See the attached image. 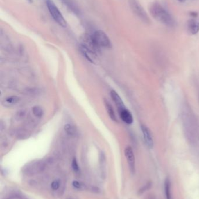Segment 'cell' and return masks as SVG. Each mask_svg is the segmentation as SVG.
Segmentation results:
<instances>
[{"label":"cell","instance_id":"obj_13","mask_svg":"<svg viewBox=\"0 0 199 199\" xmlns=\"http://www.w3.org/2000/svg\"><path fill=\"white\" fill-rule=\"evenodd\" d=\"M164 189H165V194L166 199H172L171 183L168 178H167L165 180Z\"/></svg>","mask_w":199,"mask_h":199},{"label":"cell","instance_id":"obj_3","mask_svg":"<svg viewBox=\"0 0 199 199\" xmlns=\"http://www.w3.org/2000/svg\"><path fill=\"white\" fill-rule=\"evenodd\" d=\"M92 38L99 48L112 47L111 41L106 34L102 30L95 31L92 35Z\"/></svg>","mask_w":199,"mask_h":199},{"label":"cell","instance_id":"obj_8","mask_svg":"<svg viewBox=\"0 0 199 199\" xmlns=\"http://www.w3.org/2000/svg\"><path fill=\"white\" fill-rule=\"evenodd\" d=\"M194 18L187 21V29L191 34H196L199 32V19Z\"/></svg>","mask_w":199,"mask_h":199},{"label":"cell","instance_id":"obj_4","mask_svg":"<svg viewBox=\"0 0 199 199\" xmlns=\"http://www.w3.org/2000/svg\"><path fill=\"white\" fill-rule=\"evenodd\" d=\"M130 6L133 12L145 23H150V20L146 12L137 0H128Z\"/></svg>","mask_w":199,"mask_h":199},{"label":"cell","instance_id":"obj_16","mask_svg":"<svg viewBox=\"0 0 199 199\" xmlns=\"http://www.w3.org/2000/svg\"><path fill=\"white\" fill-rule=\"evenodd\" d=\"M32 112L33 115L38 118H41L44 114L43 109L39 106H35L34 107H33Z\"/></svg>","mask_w":199,"mask_h":199},{"label":"cell","instance_id":"obj_20","mask_svg":"<svg viewBox=\"0 0 199 199\" xmlns=\"http://www.w3.org/2000/svg\"><path fill=\"white\" fill-rule=\"evenodd\" d=\"M73 185L74 186V187H76L77 189H80L81 187V183L80 182H78V181H74L73 183Z\"/></svg>","mask_w":199,"mask_h":199},{"label":"cell","instance_id":"obj_19","mask_svg":"<svg viewBox=\"0 0 199 199\" xmlns=\"http://www.w3.org/2000/svg\"><path fill=\"white\" fill-rule=\"evenodd\" d=\"M51 186V188L53 189V190H56L60 187V182L58 180H54L52 182Z\"/></svg>","mask_w":199,"mask_h":199},{"label":"cell","instance_id":"obj_5","mask_svg":"<svg viewBox=\"0 0 199 199\" xmlns=\"http://www.w3.org/2000/svg\"><path fill=\"white\" fill-rule=\"evenodd\" d=\"M45 168L44 163L42 161H36L27 164L23 168L24 172L28 175H32L42 172Z\"/></svg>","mask_w":199,"mask_h":199},{"label":"cell","instance_id":"obj_11","mask_svg":"<svg viewBox=\"0 0 199 199\" xmlns=\"http://www.w3.org/2000/svg\"><path fill=\"white\" fill-rule=\"evenodd\" d=\"M80 50L84 56L91 63H94L96 57V54L85 47L82 44L80 46Z\"/></svg>","mask_w":199,"mask_h":199},{"label":"cell","instance_id":"obj_18","mask_svg":"<svg viewBox=\"0 0 199 199\" xmlns=\"http://www.w3.org/2000/svg\"><path fill=\"white\" fill-rule=\"evenodd\" d=\"M72 168L73 169V170L76 172H78L80 168H79V166L78 164L77 163V160L76 158H74L73 161H72Z\"/></svg>","mask_w":199,"mask_h":199},{"label":"cell","instance_id":"obj_1","mask_svg":"<svg viewBox=\"0 0 199 199\" xmlns=\"http://www.w3.org/2000/svg\"><path fill=\"white\" fill-rule=\"evenodd\" d=\"M149 11L153 17L160 23L169 27H173L175 25L173 18L159 4L151 3L149 6Z\"/></svg>","mask_w":199,"mask_h":199},{"label":"cell","instance_id":"obj_12","mask_svg":"<svg viewBox=\"0 0 199 199\" xmlns=\"http://www.w3.org/2000/svg\"><path fill=\"white\" fill-rule=\"evenodd\" d=\"M104 103H105V107L106 108V110H107V112L108 113L109 117L113 121L117 122V119L114 111L112 105L110 104V103L108 101L105 100H104Z\"/></svg>","mask_w":199,"mask_h":199},{"label":"cell","instance_id":"obj_17","mask_svg":"<svg viewBox=\"0 0 199 199\" xmlns=\"http://www.w3.org/2000/svg\"><path fill=\"white\" fill-rule=\"evenodd\" d=\"M151 186H152V183L151 182H148V183L145 184L142 187H141L140 189V190H139V194H141L144 193L147 190H149L151 187Z\"/></svg>","mask_w":199,"mask_h":199},{"label":"cell","instance_id":"obj_9","mask_svg":"<svg viewBox=\"0 0 199 199\" xmlns=\"http://www.w3.org/2000/svg\"><path fill=\"white\" fill-rule=\"evenodd\" d=\"M110 96H111V98H112L113 101L115 103L116 105L117 106L118 110H119V112L121 111L122 109L126 108L124 104L122 99L121 98L120 96L118 94V93L116 91H114L113 90H111Z\"/></svg>","mask_w":199,"mask_h":199},{"label":"cell","instance_id":"obj_14","mask_svg":"<svg viewBox=\"0 0 199 199\" xmlns=\"http://www.w3.org/2000/svg\"><path fill=\"white\" fill-rule=\"evenodd\" d=\"M64 131L67 134H68L70 136H75L77 134V129L74 126H73L71 124L67 123L65 124L64 126Z\"/></svg>","mask_w":199,"mask_h":199},{"label":"cell","instance_id":"obj_6","mask_svg":"<svg viewBox=\"0 0 199 199\" xmlns=\"http://www.w3.org/2000/svg\"><path fill=\"white\" fill-rule=\"evenodd\" d=\"M124 154L126 157L130 171L132 174H135L136 172V164L135 157L134 152L130 146H127L124 150Z\"/></svg>","mask_w":199,"mask_h":199},{"label":"cell","instance_id":"obj_15","mask_svg":"<svg viewBox=\"0 0 199 199\" xmlns=\"http://www.w3.org/2000/svg\"><path fill=\"white\" fill-rule=\"evenodd\" d=\"M19 101V98L15 96H12L7 97L4 100V104L5 105L11 106L13 105L16 104Z\"/></svg>","mask_w":199,"mask_h":199},{"label":"cell","instance_id":"obj_21","mask_svg":"<svg viewBox=\"0 0 199 199\" xmlns=\"http://www.w3.org/2000/svg\"><path fill=\"white\" fill-rule=\"evenodd\" d=\"M190 15L193 18H197L198 16V14L196 12H190Z\"/></svg>","mask_w":199,"mask_h":199},{"label":"cell","instance_id":"obj_7","mask_svg":"<svg viewBox=\"0 0 199 199\" xmlns=\"http://www.w3.org/2000/svg\"><path fill=\"white\" fill-rule=\"evenodd\" d=\"M141 129L143 135L144 143L148 149H152L154 147V140L150 130L145 125H141Z\"/></svg>","mask_w":199,"mask_h":199},{"label":"cell","instance_id":"obj_22","mask_svg":"<svg viewBox=\"0 0 199 199\" xmlns=\"http://www.w3.org/2000/svg\"><path fill=\"white\" fill-rule=\"evenodd\" d=\"M147 199H155V198L153 197V196H150V197H148V198Z\"/></svg>","mask_w":199,"mask_h":199},{"label":"cell","instance_id":"obj_2","mask_svg":"<svg viewBox=\"0 0 199 199\" xmlns=\"http://www.w3.org/2000/svg\"><path fill=\"white\" fill-rule=\"evenodd\" d=\"M46 3L51 16L55 22L61 27L67 26V22L52 0H46Z\"/></svg>","mask_w":199,"mask_h":199},{"label":"cell","instance_id":"obj_10","mask_svg":"<svg viewBox=\"0 0 199 199\" xmlns=\"http://www.w3.org/2000/svg\"><path fill=\"white\" fill-rule=\"evenodd\" d=\"M119 114L121 119L126 123L130 125L133 122V116H132L131 113L126 108H124L119 111Z\"/></svg>","mask_w":199,"mask_h":199}]
</instances>
